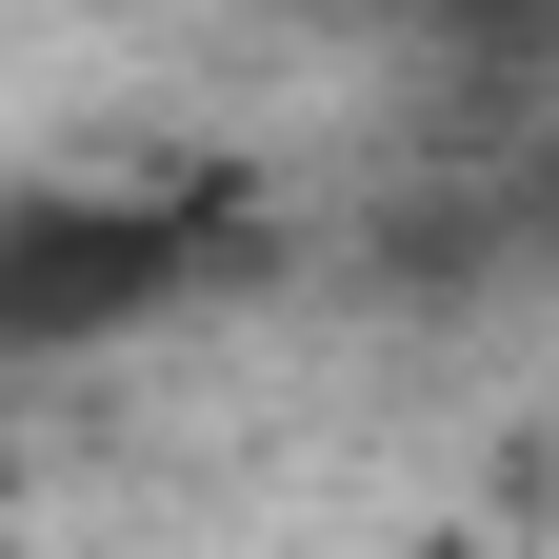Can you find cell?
Here are the masks:
<instances>
[{
  "instance_id": "cell-2",
  "label": "cell",
  "mask_w": 559,
  "mask_h": 559,
  "mask_svg": "<svg viewBox=\"0 0 559 559\" xmlns=\"http://www.w3.org/2000/svg\"><path fill=\"white\" fill-rule=\"evenodd\" d=\"M400 559H539V539H479V520H440V539H400Z\"/></svg>"
},
{
  "instance_id": "cell-1",
  "label": "cell",
  "mask_w": 559,
  "mask_h": 559,
  "mask_svg": "<svg viewBox=\"0 0 559 559\" xmlns=\"http://www.w3.org/2000/svg\"><path fill=\"white\" fill-rule=\"evenodd\" d=\"M180 280V221L140 200V221H81V200H21V240H0V340L21 360H81L100 320H140Z\"/></svg>"
}]
</instances>
